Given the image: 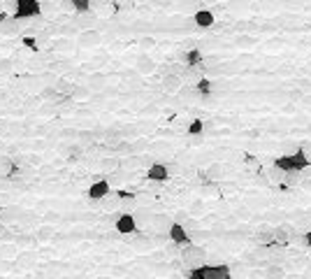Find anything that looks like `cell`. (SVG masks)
<instances>
[{"instance_id": "d6986e66", "label": "cell", "mask_w": 311, "mask_h": 279, "mask_svg": "<svg viewBox=\"0 0 311 279\" xmlns=\"http://www.w3.org/2000/svg\"><path fill=\"white\" fill-rule=\"evenodd\" d=\"M202 131H205V123L200 121V119L191 121V126H188V135H200Z\"/></svg>"}, {"instance_id": "30bf717a", "label": "cell", "mask_w": 311, "mask_h": 279, "mask_svg": "<svg viewBox=\"0 0 311 279\" xmlns=\"http://www.w3.org/2000/svg\"><path fill=\"white\" fill-rule=\"evenodd\" d=\"M193 24L197 28H212L216 24V17H214L212 9H197L195 14H193Z\"/></svg>"}, {"instance_id": "e0dca14e", "label": "cell", "mask_w": 311, "mask_h": 279, "mask_svg": "<svg viewBox=\"0 0 311 279\" xmlns=\"http://www.w3.org/2000/svg\"><path fill=\"white\" fill-rule=\"evenodd\" d=\"M265 279H286V270L281 265H267Z\"/></svg>"}, {"instance_id": "83f0119b", "label": "cell", "mask_w": 311, "mask_h": 279, "mask_svg": "<svg viewBox=\"0 0 311 279\" xmlns=\"http://www.w3.org/2000/svg\"><path fill=\"white\" fill-rule=\"evenodd\" d=\"M228 279H232V277H228Z\"/></svg>"}, {"instance_id": "44dd1931", "label": "cell", "mask_w": 311, "mask_h": 279, "mask_svg": "<svg viewBox=\"0 0 311 279\" xmlns=\"http://www.w3.org/2000/svg\"><path fill=\"white\" fill-rule=\"evenodd\" d=\"M137 70H140V72H153V70H156V65H153L149 58H142V61H140V65H137Z\"/></svg>"}, {"instance_id": "5bb4252c", "label": "cell", "mask_w": 311, "mask_h": 279, "mask_svg": "<svg viewBox=\"0 0 311 279\" xmlns=\"http://www.w3.org/2000/svg\"><path fill=\"white\" fill-rule=\"evenodd\" d=\"M195 91H197V96H200V98H209V96H212V91H214V84L207 77H202V79H197Z\"/></svg>"}, {"instance_id": "4fadbf2b", "label": "cell", "mask_w": 311, "mask_h": 279, "mask_svg": "<svg viewBox=\"0 0 311 279\" xmlns=\"http://www.w3.org/2000/svg\"><path fill=\"white\" fill-rule=\"evenodd\" d=\"M293 161H295V170H297V172L307 170V167H309V163H311V158L307 156V151H304L302 147H300V149H297V151L293 154Z\"/></svg>"}, {"instance_id": "ffe728a7", "label": "cell", "mask_w": 311, "mask_h": 279, "mask_svg": "<svg viewBox=\"0 0 311 279\" xmlns=\"http://www.w3.org/2000/svg\"><path fill=\"white\" fill-rule=\"evenodd\" d=\"M12 158H7V156H0V172H5V174H9L12 172Z\"/></svg>"}, {"instance_id": "52a82bcc", "label": "cell", "mask_w": 311, "mask_h": 279, "mask_svg": "<svg viewBox=\"0 0 311 279\" xmlns=\"http://www.w3.org/2000/svg\"><path fill=\"white\" fill-rule=\"evenodd\" d=\"M100 40H102V35H100L98 28H86V30H81L77 35V44L84 47V49H89V47H98Z\"/></svg>"}, {"instance_id": "ac0fdd59", "label": "cell", "mask_w": 311, "mask_h": 279, "mask_svg": "<svg viewBox=\"0 0 311 279\" xmlns=\"http://www.w3.org/2000/svg\"><path fill=\"white\" fill-rule=\"evenodd\" d=\"M100 167H102V170H119V167H121V161H119V158H105V161H100Z\"/></svg>"}, {"instance_id": "277c9868", "label": "cell", "mask_w": 311, "mask_h": 279, "mask_svg": "<svg viewBox=\"0 0 311 279\" xmlns=\"http://www.w3.org/2000/svg\"><path fill=\"white\" fill-rule=\"evenodd\" d=\"M205 256H207V251L202 247H197V244H188V247H184V251H181V258H184V263H186L188 268L205 265Z\"/></svg>"}, {"instance_id": "2e32d148", "label": "cell", "mask_w": 311, "mask_h": 279, "mask_svg": "<svg viewBox=\"0 0 311 279\" xmlns=\"http://www.w3.org/2000/svg\"><path fill=\"white\" fill-rule=\"evenodd\" d=\"M0 28H2L5 33H9V35H17L19 30H21V28H19V21L14 17H7L2 24H0Z\"/></svg>"}, {"instance_id": "8992f818", "label": "cell", "mask_w": 311, "mask_h": 279, "mask_svg": "<svg viewBox=\"0 0 311 279\" xmlns=\"http://www.w3.org/2000/svg\"><path fill=\"white\" fill-rule=\"evenodd\" d=\"M112 193V186H109V179H98V182H93L89 186V191H86V195H89L93 202H100L105 200L107 195Z\"/></svg>"}, {"instance_id": "484cf974", "label": "cell", "mask_w": 311, "mask_h": 279, "mask_svg": "<svg viewBox=\"0 0 311 279\" xmlns=\"http://www.w3.org/2000/svg\"><path fill=\"white\" fill-rule=\"evenodd\" d=\"M302 244H304V247H309V249H311V230H309V233H304V235H302Z\"/></svg>"}, {"instance_id": "6da1fadb", "label": "cell", "mask_w": 311, "mask_h": 279, "mask_svg": "<svg viewBox=\"0 0 311 279\" xmlns=\"http://www.w3.org/2000/svg\"><path fill=\"white\" fill-rule=\"evenodd\" d=\"M188 279H228L230 277V268L228 265H200V268H191L186 272Z\"/></svg>"}, {"instance_id": "603a6c76", "label": "cell", "mask_w": 311, "mask_h": 279, "mask_svg": "<svg viewBox=\"0 0 311 279\" xmlns=\"http://www.w3.org/2000/svg\"><path fill=\"white\" fill-rule=\"evenodd\" d=\"M235 44H253V37H249V35H241V37H237V40H235Z\"/></svg>"}, {"instance_id": "7402d4cb", "label": "cell", "mask_w": 311, "mask_h": 279, "mask_svg": "<svg viewBox=\"0 0 311 279\" xmlns=\"http://www.w3.org/2000/svg\"><path fill=\"white\" fill-rule=\"evenodd\" d=\"M140 44H142L144 49H151V47H156V40H153V37H142Z\"/></svg>"}, {"instance_id": "3957f363", "label": "cell", "mask_w": 311, "mask_h": 279, "mask_svg": "<svg viewBox=\"0 0 311 279\" xmlns=\"http://www.w3.org/2000/svg\"><path fill=\"white\" fill-rule=\"evenodd\" d=\"M137 217L135 214H128V212H121V214H116L114 219V228L119 235H135L137 233Z\"/></svg>"}, {"instance_id": "8fae6325", "label": "cell", "mask_w": 311, "mask_h": 279, "mask_svg": "<svg viewBox=\"0 0 311 279\" xmlns=\"http://www.w3.org/2000/svg\"><path fill=\"white\" fill-rule=\"evenodd\" d=\"M184 63H186V68H200V65H202V52H200L197 47L188 49V52L184 54Z\"/></svg>"}, {"instance_id": "cb8c5ba5", "label": "cell", "mask_w": 311, "mask_h": 279, "mask_svg": "<svg viewBox=\"0 0 311 279\" xmlns=\"http://www.w3.org/2000/svg\"><path fill=\"white\" fill-rule=\"evenodd\" d=\"M221 166H214V167H209V177H221Z\"/></svg>"}, {"instance_id": "7c38bea8", "label": "cell", "mask_w": 311, "mask_h": 279, "mask_svg": "<svg viewBox=\"0 0 311 279\" xmlns=\"http://www.w3.org/2000/svg\"><path fill=\"white\" fill-rule=\"evenodd\" d=\"M256 240L267 244V247H272L274 244V226H260L258 233H256Z\"/></svg>"}, {"instance_id": "4316f807", "label": "cell", "mask_w": 311, "mask_h": 279, "mask_svg": "<svg viewBox=\"0 0 311 279\" xmlns=\"http://www.w3.org/2000/svg\"><path fill=\"white\" fill-rule=\"evenodd\" d=\"M0 221H5V212H0Z\"/></svg>"}, {"instance_id": "7a4b0ae2", "label": "cell", "mask_w": 311, "mask_h": 279, "mask_svg": "<svg viewBox=\"0 0 311 279\" xmlns=\"http://www.w3.org/2000/svg\"><path fill=\"white\" fill-rule=\"evenodd\" d=\"M40 14H42L40 0H17V9L12 17L17 21H26V19H37Z\"/></svg>"}, {"instance_id": "d4e9b609", "label": "cell", "mask_w": 311, "mask_h": 279, "mask_svg": "<svg viewBox=\"0 0 311 279\" xmlns=\"http://www.w3.org/2000/svg\"><path fill=\"white\" fill-rule=\"evenodd\" d=\"M2 237H9V230H7V226H5V221H0V240Z\"/></svg>"}, {"instance_id": "5b68a950", "label": "cell", "mask_w": 311, "mask_h": 279, "mask_svg": "<svg viewBox=\"0 0 311 279\" xmlns=\"http://www.w3.org/2000/svg\"><path fill=\"white\" fill-rule=\"evenodd\" d=\"M167 237L172 240V244H177V247H188V244H193L188 230L181 226V223H177V221H172V226L167 228Z\"/></svg>"}, {"instance_id": "9a60e30c", "label": "cell", "mask_w": 311, "mask_h": 279, "mask_svg": "<svg viewBox=\"0 0 311 279\" xmlns=\"http://www.w3.org/2000/svg\"><path fill=\"white\" fill-rule=\"evenodd\" d=\"M68 2H70L72 12H77V14H89L93 0H68Z\"/></svg>"}, {"instance_id": "ba28073f", "label": "cell", "mask_w": 311, "mask_h": 279, "mask_svg": "<svg viewBox=\"0 0 311 279\" xmlns=\"http://www.w3.org/2000/svg\"><path fill=\"white\" fill-rule=\"evenodd\" d=\"M160 88L165 91V93H179L181 88H184V79H181V75H174V72H169V75H165V77L160 79Z\"/></svg>"}, {"instance_id": "9c48e42d", "label": "cell", "mask_w": 311, "mask_h": 279, "mask_svg": "<svg viewBox=\"0 0 311 279\" xmlns=\"http://www.w3.org/2000/svg\"><path fill=\"white\" fill-rule=\"evenodd\" d=\"M146 179L149 182H156V184H163L169 179V170L165 163H151L149 170H146Z\"/></svg>"}]
</instances>
